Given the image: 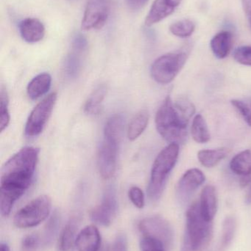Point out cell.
I'll list each match as a JSON object with an SVG mask.
<instances>
[{
	"label": "cell",
	"mask_w": 251,
	"mask_h": 251,
	"mask_svg": "<svg viewBox=\"0 0 251 251\" xmlns=\"http://www.w3.org/2000/svg\"><path fill=\"white\" fill-rule=\"evenodd\" d=\"M10 123L8 111V97L7 92L1 89L0 94V130L4 131Z\"/></svg>",
	"instance_id": "obj_31"
},
{
	"label": "cell",
	"mask_w": 251,
	"mask_h": 251,
	"mask_svg": "<svg viewBox=\"0 0 251 251\" xmlns=\"http://www.w3.org/2000/svg\"><path fill=\"white\" fill-rule=\"evenodd\" d=\"M231 103L246 124L251 127V99L231 100Z\"/></svg>",
	"instance_id": "obj_30"
},
{
	"label": "cell",
	"mask_w": 251,
	"mask_h": 251,
	"mask_svg": "<svg viewBox=\"0 0 251 251\" xmlns=\"http://www.w3.org/2000/svg\"><path fill=\"white\" fill-rule=\"evenodd\" d=\"M118 210V202L113 189H108L100 204L91 210V221L99 225L109 226L113 221Z\"/></svg>",
	"instance_id": "obj_10"
},
{
	"label": "cell",
	"mask_w": 251,
	"mask_h": 251,
	"mask_svg": "<svg viewBox=\"0 0 251 251\" xmlns=\"http://www.w3.org/2000/svg\"><path fill=\"white\" fill-rule=\"evenodd\" d=\"M99 251H110V249H109V248L108 247V246H105V247H103L101 250Z\"/></svg>",
	"instance_id": "obj_42"
},
{
	"label": "cell",
	"mask_w": 251,
	"mask_h": 251,
	"mask_svg": "<svg viewBox=\"0 0 251 251\" xmlns=\"http://www.w3.org/2000/svg\"><path fill=\"white\" fill-rule=\"evenodd\" d=\"M141 251H166L165 246L158 240L149 237H142L140 240Z\"/></svg>",
	"instance_id": "obj_34"
},
{
	"label": "cell",
	"mask_w": 251,
	"mask_h": 251,
	"mask_svg": "<svg viewBox=\"0 0 251 251\" xmlns=\"http://www.w3.org/2000/svg\"><path fill=\"white\" fill-rule=\"evenodd\" d=\"M39 149L25 147L3 165L0 180V212L10 215L16 202L25 194L33 181Z\"/></svg>",
	"instance_id": "obj_1"
},
{
	"label": "cell",
	"mask_w": 251,
	"mask_h": 251,
	"mask_svg": "<svg viewBox=\"0 0 251 251\" xmlns=\"http://www.w3.org/2000/svg\"><path fill=\"white\" fill-rule=\"evenodd\" d=\"M77 251H99L101 236L98 228L94 225L87 226L77 236L75 241Z\"/></svg>",
	"instance_id": "obj_14"
},
{
	"label": "cell",
	"mask_w": 251,
	"mask_h": 251,
	"mask_svg": "<svg viewBox=\"0 0 251 251\" xmlns=\"http://www.w3.org/2000/svg\"><path fill=\"white\" fill-rule=\"evenodd\" d=\"M149 0H126L127 4L130 9L138 10L142 8Z\"/></svg>",
	"instance_id": "obj_39"
},
{
	"label": "cell",
	"mask_w": 251,
	"mask_h": 251,
	"mask_svg": "<svg viewBox=\"0 0 251 251\" xmlns=\"http://www.w3.org/2000/svg\"><path fill=\"white\" fill-rule=\"evenodd\" d=\"M196 25L191 19H182L174 22L169 26V31L172 35L181 38L191 36L195 30Z\"/></svg>",
	"instance_id": "obj_27"
},
{
	"label": "cell",
	"mask_w": 251,
	"mask_h": 251,
	"mask_svg": "<svg viewBox=\"0 0 251 251\" xmlns=\"http://www.w3.org/2000/svg\"><path fill=\"white\" fill-rule=\"evenodd\" d=\"M107 94V88L105 85L98 87L88 97L84 110L87 114L97 115L102 109V104Z\"/></svg>",
	"instance_id": "obj_25"
},
{
	"label": "cell",
	"mask_w": 251,
	"mask_h": 251,
	"mask_svg": "<svg viewBox=\"0 0 251 251\" xmlns=\"http://www.w3.org/2000/svg\"><path fill=\"white\" fill-rule=\"evenodd\" d=\"M138 227L142 237L158 240L165 246L167 250L172 246L173 230L169 223L162 217L152 216L144 218L139 223Z\"/></svg>",
	"instance_id": "obj_7"
},
{
	"label": "cell",
	"mask_w": 251,
	"mask_h": 251,
	"mask_svg": "<svg viewBox=\"0 0 251 251\" xmlns=\"http://www.w3.org/2000/svg\"><path fill=\"white\" fill-rule=\"evenodd\" d=\"M233 57L240 64L251 66V46L237 47L233 52Z\"/></svg>",
	"instance_id": "obj_32"
},
{
	"label": "cell",
	"mask_w": 251,
	"mask_h": 251,
	"mask_svg": "<svg viewBox=\"0 0 251 251\" xmlns=\"http://www.w3.org/2000/svg\"><path fill=\"white\" fill-rule=\"evenodd\" d=\"M233 46V35L227 30L221 31L212 38L211 49L215 57L224 59L230 54Z\"/></svg>",
	"instance_id": "obj_17"
},
{
	"label": "cell",
	"mask_w": 251,
	"mask_h": 251,
	"mask_svg": "<svg viewBox=\"0 0 251 251\" xmlns=\"http://www.w3.org/2000/svg\"><path fill=\"white\" fill-rule=\"evenodd\" d=\"M60 226V215L57 211H55L46 224L44 228V243L46 246H50L54 241L58 233Z\"/></svg>",
	"instance_id": "obj_28"
},
{
	"label": "cell",
	"mask_w": 251,
	"mask_h": 251,
	"mask_svg": "<svg viewBox=\"0 0 251 251\" xmlns=\"http://www.w3.org/2000/svg\"><path fill=\"white\" fill-rule=\"evenodd\" d=\"M41 240L35 234L27 236L22 240V249L23 251H35L39 247Z\"/></svg>",
	"instance_id": "obj_36"
},
{
	"label": "cell",
	"mask_w": 251,
	"mask_h": 251,
	"mask_svg": "<svg viewBox=\"0 0 251 251\" xmlns=\"http://www.w3.org/2000/svg\"><path fill=\"white\" fill-rule=\"evenodd\" d=\"M228 154V149L220 148L216 149L201 150L197 153L199 162L206 168H213L225 159Z\"/></svg>",
	"instance_id": "obj_21"
},
{
	"label": "cell",
	"mask_w": 251,
	"mask_h": 251,
	"mask_svg": "<svg viewBox=\"0 0 251 251\" xmlns=\"http://www.w3.org/2000/svg\"><path fill=\"white\" fill-rule=\"evenodd\" d=\"M149 122V114L147 110H141L131 120L128 126V137L130 140H137L147 128Z\"/></svg>",
	"instance_id": "obj_23"
},
{
	"label": "cell",
	"mask_w": 251,
	"mask_h": 251,
	"mask_svg": "<svg viewBox=\"0 0 251 251\" xmlns=\"http://www.w3.org/2000/svg\"><path fill=\"white\" fill-rule=\"evenodd\" d=\"M110 12L108 0H89L85 7L81 28L84 30L100 29L105 26Z\"/></svg>",
	"instance_id": "obj_9"
},
{
	"label": "cell",
	"mask_w": 251,
	"mask_h": 251,
	"mask_svg": "<svg viewBox=\"0 0 251 251\" xmlns=\"http://www.w3.org/2000/svg\"><path fill=\"white\" fill-rule=\"evenodd\" d=\"M206 181V176L200 170L192 168L186 171L178 181L177 194L181 201H187Z\"/></svg>",
	"instance_id": "obj_12"
},
{
	"label": "cell",
	"mask_w": 251,
	"mask_h": 251,
	"mask_svg": "<svg viewBox=\"0 0 251 251\" xmlns=\"http://www.w3.org/2000/svg\"><path fill=\"white\" fill-rule=\"evenodd\" d=\"M182 0H155L145 19V25L153 26L172 15Z\"/></svg>",
	"instance_id": "obj_13"
},
{
	"label": "cell",
	"mask_w": 251,
	"mask_h": 251,
	"mask_svg": "<svg viewBox=\"0 0 251 251\" xmlns=\"http://www.w3.org/2000/svg\"><path fill=\"white\" fill-rule=\"evenodd\" d=\"M237 230V221L233 216H228L224 220L223 224L222 239L219 246V251H224L231 244Z\"/></svg>",
	"instance_id": "obj_26"
},
{
	"label": "cell",
	"mask_w": 251,
	"mask_h": 251,
	"mask_svg": "<svg viewBox=\"0 0 251 251\" xmlns=\"http://www.w3.org/2000/svg\"><path fill=\"white\" fill-rule=\"evenodd\" d=\"M52 78L49 74L37 75L28 84L27 93L31 100H35L48 92L51 86Z\"/></svg>",
	"instance_id": "obj_19"
},
{
	"label": "cell",
	"mask_w": 251,
	"mask_h": 251,
	"mask_svg": "<svg viewBox=\"0 0 251 251\" xmlns=\"http://www.w3.org/2000/svg\"><path fill=\"white\" fill-rule=\"evenodd\" d=\"M56 100L57 94L52 93L35 106L25 125V132L27 136L35 137L42 132L51 116Z\"/></svg>",
	"instance_id": "obj_8"
},
{
	"label": "cell",
	"mask_w": 251,
	"mask_h": 251,
	"mask_svg": "<svg viewBox=\"0 0 251 251\" xmlns=\"http://www.w3.org/2000/svg\"><path fill=\"white\" fill-rule=\"evenodd\" d=\"M178 156L179 145L170 143L159 153L155 159L147 187V196L151 201H158L162 197L168 177L175 168Z\"/></svg>",
	"instance_id": "obj_4"
},
{
	"label": "cell",
	"mask_w": 251,
	"mask_h": 251,
	"mask_svg": "<svg viewBox=\"0 0 251 251\" xmlns=\"http://www.w3.org/2000/svg\"><path fill=\"white\" fill-rule=\"evenodd\" d=\"M110 251H128V239L125 234H119L116 236Z\"/></svg>",
	"instance_id": "obj_37"
},
{
	"label": "cell",
	"mask_w": 251,
	"mask_h": 251,
	"mask_svg": "<svg viewBox=\"0 0 251 251\" xmlns=\"http://www.w3.org/2000/svg\"><path fill=\"white\" fill-rule=\"evenodd\" d=\"M19 32L24 41L33 44L44 38L45 27L42 22L38 19L27 18L19 24Z\"/></svg>",
	"instance_id": "obj_15"
},
{
	"label": "cell",
	"mask_w": 251,
	"mask_h": 251,
	"mask_svg": "<svg viewBox=\"0 0 251 251\" xmlns=\"http://www.w3.org/2000/svg\"><path fill=\"white\" fill-rule=\"evenodd\" d=\"M79 224L78 217H74L66 224L59 237V251H69L72 249L76 241Z\"/></svg>",
	"instance_id": "obj_18"
},
{
	"label": "cell",
	"mask_w": 251,
	"mask_h": 251,
	"mask_svg": "<svg viewBox=\"0 0 251 251\" xmlns=\"http://www.w3.org/2000/svg\"><path fill=\"white\" fill-rule=\"evenodd\" d=\"M119 143L104 138L98 152L99 171L104 179L112 178L116 172V159Z\"/></svg>",
	"instance_id": "obj_11"
},
{
	"label": "cell",
	"mask_w": 251,
	"mask_h": 251,
	"mask_svg": "<svg viewBox=\"0 0 251 251\" xmlns=\"http://www.w3.org/2000/svg\"><path fill=\"white\" fill-rule=\"evenodd\" d=\"M199 204L204 219L213 221L218 209V193L214 186L207 185L203 189Z\"/></svg>",
	"instance_id": "obj_16"
},
{
	"label": "cell",
	"mask_w": 251,
	"mask_h": 251,
	"mask_svg": "<svg viewBox=\"0 0 251 251\" xmlns=\"http://www.w3.org/2000/svg\"><path fill=\"white\" fill-rule=\"evenodd\" d=\"M240 185L243 187H249L245 200L247 204H251V172L248 175L242 177L240 180Z\"/></svg>",
	"instance_id": "obj_38"
},
{
	"label": "cell",
	"mask_w": 251,
	"mask_h": 251,
	"mask_svg": "<svg viewBox=\"0 0 251 251\" xmlns=\"http://www.w3.org/2000/svg\"><path fill=\"white\" fill-rule=\"evenodd\" d=\"M0 251H10V247L5 243H1L0 244Z\"/></svg>",
	"instance_id": "obj_41"
},
{
	"label": "cell",
	"mask_w": 251,
	"mask_h": 251,
	"mask_svg": "<svg viewBox=\"0 0 251 251\" xmlns=\"http://www.w3.org/2000/svg\"><path fill=\"white\" fill-rule=\"evenodd\" d=\"M174 103L178 110L189 121L195 113V107L194 104L187 97H181Z\"/></svg>",
	"instance_id": "obj_33"
},
{
	"label": "cell",
	"mask_w": 251,
	"mask_h": 251,
	"mask_svg": "<svg viewBox=\"0 0 251 251\" xmlns=\"http://www.w3.org/2000/svg\"><path fill=\"white\" fill-rule=\"evenodd\" d=\"M81 68V60L79 55L75 53L69 54L65 60L64 74L68 79H75L78 76Z\"/></svg>",
	"instance_id": "obj_29"
},
{
	"label": "cell",
	"mask_w": 251,
	"mask_h": 251,
	"mask_svg": "<svg viewBox=\"0 0 251 251\" xmlns=\"http://www.w3.org/2000/svg\"><path fill=\"white\" fill-rule=\"evenodd\" d=\"M72 251H77L76 250H75V249H74V250H72Z\"/></svg>",
	"instance_id": "obj_43"
},
{
	"label": "cell",
	"mask_w": 251,
	"mask_h": 251,
	"mask_svg": "<svg viewBox=\"0 0 251 251\" xmlns=\"http://www.w3.org/2000/svg\"><path fill=\"white\" fill-rule=\"evenodd\" d=\"M51 209L50 198L47 196H38L22 207L15 215L13 224L19 228L37 226L48 218Z\"/></svg>",
	"instance_id": "obj_6"
},
{
	"label": "cell",
	"mask_w": 251,
	"mask_h": 251,
	"mask_svg": "<svg viewBox=\"0 0 251 251\" xmlns=\"http://www.w3.org/2000/svg\"><path fill=\"white\" fill-rule=\"evenodd\" d=\"M192 137L197 143H206L210 140V132L203 116L196 115L192 124Z\"/></svg>",
	"instance_id": "obj_24"
},
{
	"label": "cell",
	"mask_w": 251,
	"mask_h": 251,
	"mask_svg": "<svg viewBox=\"0 0 251 251\" xmlns=\"http://www.w3.org/2000/svg\"><path fill=\"white\" fill-rule=\"evenodd\" d=\"M187 120L168 96L158 110L156 126L158 132L170 143H184L187 137Z\"/></svg>",
	"instance_id": "obj_3"
},
{
	"label": "cell",
	"mask_w": 251,
	"mask_h": 251,
	"mask_svg": "<svg viewBox=\"0 0 251 251\" xmlns=\"http://www.w3.org/2000/svg\"><path fill=\"white\" fill-rule=\"evenodd\" d=\"M125 125V117L122 115L116 114L112 116L105 126L104 138L120 143Z\"/></svg>",
	"instance_id": "obj_20"
},
{
	"label": "cell",
	"mask_w": 251,
	"mask_h": 251,
	"mask_svg": "<svg viewBox=\"0 0 251 251\" xmlns=\"http://www.w3.org/2000/svg\"><path fill=\"white\" fill-rule=\"evenodd\" d=\"M128 196L133 204L138 208L142 209L144 206V195L142 190L138 187H132L128 192Z\"/></svg>",
	"instance_id": "obj_35"
},
{
	"label": "cell",
	"mask_w": 251,
	"mask_h": 251,
	"mask_svg": "<svg viewBox=\"0 0 251 251\" xmlns=\"http://www.w3.org/2000/svg\"><path fill=\"white\" fill-rule=\"evenodd\" d=\"M231 171L242 177L251 172V150L240 152L232 158L230 162Z\"/></svg>",
	"instance_id": "obj_22"
},
{
	"label": "cell",
	"mask_w": 251,
	"mask_h": 251,
	"mask_svg": "<svg viewBox=\"0 0 251 251\" xmlns=\"http://www.w3.org/2000/svg\"><path fill=\"white\" fill-rule=\"evenodd\" d=\"M187 51L167 53L155 60L150 69L152 77L158 83L166 85L174 80L188 59Z\"/></svg>",
	"instance_id": "obj_5"
},
{
	"label": "cell",
	"mask_w": 251,
	"mask_h": 251,
	"mask_svg": "<svg viewBox=\"0 0 251 251\" xmlns=\"http://www.w3.org/2000/svg\"><path fill=\"white\" fill-rule=\"evenodd\" d=\"M186 216L187 224L181 251H204L213 238V221L204 219L199 202L190 206Z\"/></svg>",
	"instance_id": "obj_2"
},
{
	"label": "cell",
	"mask_w": 251,
	"mask_h": 251,
	"mask_svg": "<svg viewBox=\"0 0 251 251\" xmlns=\"http://www.w3.org/2000/svg\"><path fill=\"white\" fill-rule=\"evenodd\" d=\"M243 10L251 27V0H242Z\"/></svg>",
	"instance_id": "obj_40"
}]
</instances>
